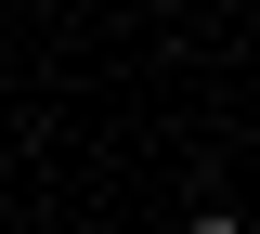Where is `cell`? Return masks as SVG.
I'll return each mask as SVG.
<instances>
[{"instance_id":"6da1fadb","label":"cell","mask_w":260,"mask_h":234,"mask_svg":"<svg viewBox=\"0 0 260 234\" xmlns=\"http://www.w3.org/2000/svg\"><path fill=\"white\" fill-rule=\"evenodd\" d=\"M182 234H247V221H234V208H195V221H182Z\"/></svg>"}]
</instances>
